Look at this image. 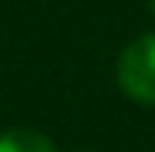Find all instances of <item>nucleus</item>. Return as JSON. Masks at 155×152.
Wrapping results in <instances>:
<instances>
[{"mask_svg":"<svg viewBox=\"0 0 155 152\" xmlns=\"http://www.w3.org/2000/svg\"><path fill=\"white\" fill-rule=\"evenodd\" d=\"M116 79L132 103L155 106V33H142L119 53Z\"/></svg>","mask_w":155,"mask_h":152,"instance_id":"obj_1","label":"nucleus"},{"mask_svg":"<svg viewBox=\"0 0 155 152\" xmlns=\"http://www.w3.org/2000/svg\"><path fill=\"white\" fill-rule=\"evenodd\" d=\"M0 152H56V146L27 126H17V129H7L0 132Z\"/></svg>","mask_w":155,"mask_h":152,"instance_id":"obj_2","label":"nucleus"},{"mask_svg":"<svg viewBox=\"0 0 155 152\" xmlns=\"http://www.w3.org/2000/svg\"><path fill=\"white\" fill-rule=\"evenodd\" d=\"M149 7H152V13H155V0H149Z\"/></svg>","mask_w":155,"mask_h":152,"instance_id":"obj_3","label":"nucleus"}]
</instances>
